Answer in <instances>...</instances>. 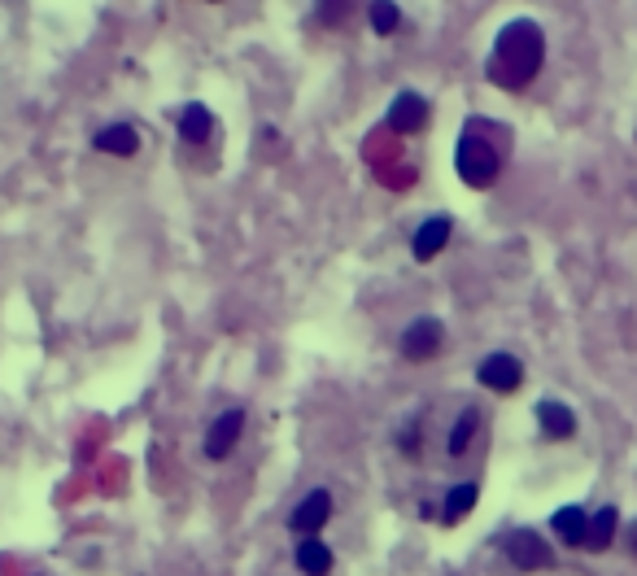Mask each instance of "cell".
Instances as JSON below:
<instances>
[{"mask_svg":"<svg viewBox=\"0 0 637 576\" xmlns=\"http://www.w3.org/2000/svg\"><path fill=\"white\" fill-rule=\"evenodd\" d=\"M384 123H389V131H398V136H415L428 123V101L419 92H398L389 114H384Z\"/></svg>","mask_w":637,"mask_h":576,"instance_id":"5","label":"cell"},{"mask_svg":"<svg viewBox=\"0 0 637 576\" xmlns=\"http://www.w3.org/2000/svg\"><path fill=\"white\" fill-rule=\"evenodd\" d=\"M537 424H542V432L550 441H563V437L576 432V415H572V406L546 398V402H537Z\"/></svg>","mask_w":637,"mask_h":576,"instance_id":"12","label":"cell"},{"mask_svg":"<svg viewBox=\"0 0 637 576\" xmlns=\"http://www.w3.org/2000/svg\"><path fill=\"white\" fill-rule=\"evenodd\" d=\"M476 498H480L476 480H463V485H454L450 494H446V507H441V520H446L450 528L463 524L467 515H472V507H476Z\"/></svg>","mask_w":637,"mask_h":576,"instance_id":"14","label":"cell"},{"mask_svg":"<svg viewBox=\"0 0 637 576\" xmlns=\"http://www.w3.org/2000/svg\"><path fill=\"white\" fill-rule=\"evenodd\" d=\"M550 524H555L563 546H572V550L590 546V515H585L581 507H559L555 515H550Z\"/></svg>","mask_w":637,"mask_h":576,"instance_id":"10","label":"cell"},{"mask_svg":"<svg viewBox=\"0 0 637 576\" xmlns=\"http://www.w3.org/2000/svg\"><path fill=\"white\" fill-rule=\"evenodd\" d=\"M546 62V35L537 22H507V27L498 31L494 48H489V62H485V75L489 83H498V88L507 92H524L528 83L537 79V70Z\"/></svg>","mask_w":637,"mask_h":576,"instance_id":"1","label":"cell"},{"mask_svg":"<svg viewBox=\"0 0 637 576\" xmlns=\"http://www.w3.org/2000/svg\"><path fill=\"white\" fill-rule=\"evenodd\" d=\"M450 232H454V223L446 219V214H437V219L419 223L415 236H411V254H415L419 262H432V258L441 254V249L450 245Z\"/></svg>","mask_w":637,"mask_h":576,"instance_id":"8","label":"cell"},{"mask_svg":"<svg viewBox=\"0 0 637 576\" xmlns=\"http://www.w3.org/2000/svg\"><path fill=\"white\" fill-rule=\"evenodd\" d=\"M624 537H629V550H637V520L629 524V533H624Z\"/></svg>","mask_w":637,"mask_h":576,"instance_id":"20","label":"cell"},{"mask_svg":"<svg viewBox=\"0 0 637 576\" xmlns=\"http://www.w3.org/2000/svg\"><path fill=\"white\" fill-rule=\"evenodd\" d=\"M476 428H480V411H476V406H463L459 424H454V428H450V454H463L467 446H472Z\"/></svg>","mask_w":637,"mask_h":576,"instance_id":"17","label":"cell"},{"mask_svg":"<svg viewBox=\"0 0 637 576\" xmlns=\"http://www.w3.org/2000/svg\"><path fill=\"white\" fill-rule=\"evenodd\" d=\"M240 432H245V411H240V406H232V411H223V415L210 424V432H206V454H210V459H227V454H232V446L240 441Z\"/></svg>","mask_w":637,"mask_h":576,"instance_id":"7","label":"cell"},{"mask_svg":"<svg viewBox=\"0 0 637 576\" xmlns=\"http://www.w3.org/2000/svg\"><path fill=\"white\" fill-rule=\"evenodd\" d=\"M367 14H371V31H376V35H393L402 27V9L389 5V0H384V5H371Z\"/></svg>","mask_w":637,"mask_h":576,"instance_id":"18","label":"cell"},{"mask_svg":"<svg viewBox=\"0 0 637 576\" xmlns=\"http://www.w3.org/2000/svg\"><path fill=\"white\" fill-rule=\"evenodd\" d=\"M210 131H214V114L201 101H188L184 114H179V136H184L188 144H206Z\"/></svg>","mask_w":637,"mask_h":576,"instance_id":"13","label":"cell"},{"mask_svg":"<svg viewBox=\"0 0 637 576\" xmlns=\"http://www.w3.org/2000/svg\"><path fill=\"white\" fill-rule=\"evenodd\" d=\"M415 441H424V437H415V428H406V432H402V450L411 454V459L419 454V446H415Z\"/></svg>","mask_w":637,"mask_h":576,"instance_id":"19","label":"cell"},{"mask_svg":"<svg viewBox=\"0 0 637 576\" xmlns=\"http://www.w3.org/2000/svg\"><path fill=\"white\" fill-rule=\"evenodd\" d=\"M328 520H332V494L328 489H310V494L293 507V515H288L293 533H302V537H319V528Z\"/></svg>","mask_w":637,"mask_h":576,"instance_id":"4","label":"cell"},{"mask_svg":"<svg viewBox=\"0 0 637 576\" xmlns=\"http://www.w3.org/2000/svg\"><path fill=\"white\" fill-rule=\"evenodd\" d=\"M616 528H620V511L616 507H598L590 515V550H594V555L611 550V542H616Z\"/></svg>","mask_w":637,"mask_h":576,"instance_id":"16","label":"cell"},{"mask_svg":"<svg viewBox=\"0 0 637 576\" xmlns=\"http://www.w3.org/2000/svg\"><path fill=\"white\" fill-rule=\"evenodd\" d=\"M297 568L306 576H328L332 572V550L319 542V537H302L297 542Z\"/></svg>","mask_w":637,"mask_h":576,"instance_id":"15","label":"cell"},{"mask_svg":"<svg viewBox=\"0 0 637 576\" xmlns=\"http://www.w3.org/2000/svg\"><path fill=\"white\" fill-rule=\"evenodd\" d=\"M441 345H446V323H441V319L424 315V319L406 323V332H402V354L411 358V363H428V358H437Z\"/></svg>","mask_w":637,"mask_h":576,"instance_id":"3","label":"cell"},{"mask_svg":"<svg viewBox=\"0 0 637 576\" xmlns=\"http://www.w3.org/2000/svg\"><path fill=\"white\" fill-rule=\"evenodd\" d=\"M476 380L485 384V389H494V393H515V389H520V380H524V367H520V358H515V354H489L485 363L476 367Z\"/></svg>","mask_w":637,"mask_h":576,"instance_id":"6","label":"cell"},{"mask_svg":"<svg viewBox=\"0 0 637 576\" xmlns=\"http://www.w3.org/2000/svg\"><path fill=\"white\" fill-rule=\"evenodd\" d=\"M507 555H511V563L515 568H550V550L542 546V537L537 533H511V542H507Z\"/></svg>","mask_w":637,"mask_h":576,"instance_id":"11","label":"cell"},{"mask_svg":"<svg viewBox=\"0 0 637 576\" xmlns=\"http://www.w3.org/2000/svg\"><path fill=\"white\" fill-rule=\"evenodd\" d=\"M92 149L96 153H114V158H136L140 153V131L127 127V123H110L92 136Z\"/></svg>","mask_w":637,"mask_h":576,"instance_id":"9","label":"cell"},{"mask_svg":"<svg viewBox=\"0 0 637 576\" xmlns=\"http://www.w3.org/2000/svg\"><path fill=\"white\" fill-rule=\"evenodd\" d=\"M454 166H459V179L467 188H489L498 179V149L485 136H476V127L467 123L459 149H454Z\"/></svg>","mask_w":637,"mask_h":576,"instance_id":"2","label":"cell"}]
</instances>
